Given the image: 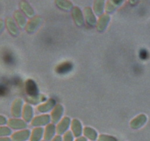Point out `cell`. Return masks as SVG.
I'll return each mask as SVG.
<instances>
[{
  "instance_id": "cell-1",
  "label": "cell",
  "mask_w": 150,
  "mask_h": 141,
  "mask_svg": "<svg viewBox=\"0 0 150 141\" xmlns=\"http://www.w3.org/2000/svg\"><path fill=\"white\" fill-rule=\"evenodd\" d=\"M73 68V65L70 63H64L62 64L59 65V66L57 67V73H61V74H63V73H67L68 72H70V70Z\"/></svg>"
},
{
  "instance_id": "cell-2",
  "label": "cell",
  "mask_w": 150,
  "mask_h": 141,
  "mask_svg": "<svg viewBox=\"0 0 150 141\" xmlns=\"http://www.w3.org/2000/svg\"><path fill=\"white\" fill-rule=\"evenodd\" d=\"M2 60L4 63L7 65H13L15 62L14 56L8 51H4L2 54Z\"/></svg>"
},
{
  "instance_id": "cell-3",
  "label": "cell",
  "mask_w": 150,
  "mask_h": 141,
  "mask_svg": "<svg viewBox=\"0 0 150 141\" xmlns=\"http://www.w3.org/2000/svg\"><path fill=\"white\" fill-rule=\"evenodd\" d=\"M29 136V132H23L20 133L18 135H16L13 137V140L15 141H24L26 139H28Z\"/></svg>"
},
{
  "instance_id": "cell-4",
  "label": "cell",
  "mask_w": 150,
  "mask_h": 141,
  "mask_svg": "<svg viewBox=\"0 0 150 141\" xmlns=\"http://www.w3.org/2000/svg\"><path fill=\"white\" fill-rule=\"evenodd\" d=\"M42 130L39 129V130H35L33 132V134L32 135V138L31 140L32 141H40L41 137H42Z\"/></svg>"
},
{
  "instance_id": "cell-5",
  "label": "cell",
  "mask_w": 150,
  "mask_h": 141,
  "mask_svg": "<svg viewBox=\"0 0 150 141\" xmlns=\"http://www.w3.org/2000/svg\"><path fill=\"white\" fill-rule=\"evenodd\" d=\"M54 135V126H50L48 128V129H46V132H45V140L46 141H49L52 139L53 136Z\"/></svg>"
},
{
  "instance_id": "cell-6",
  "label": "cell",
  "mask_w": 150,
  "mask_h": 141,
  "mask_svg": "<svg viewBox=\"0 0 150 141\" xmlns=\"http://www.w3.org/2000/svg\"><path fill=\"white\" fill-rule=\"evenodd\" d=\"M84 134L85 135L89 138V139L92 140H96L97 134L96 132H95L94 130H92V129H86Z\"/></svg>"
},
{
  "instance_id": "cell-7",
  "label": "cell",
  "mask_w": 150,
  "mask_h": 141,
  "mask_svg": "<svg viewBox=\"0 0 150 141\" xmlns=\"http://www.w3.org/2000/svg\"><path fill=\"white\" fill-rule=\"evenodd\" d=\"M8 93V88L4 83H0V97L4 96Z\"/></svg>"
},
{
  "instance_id": "cell-8",
  "label": "cell",
  "mask_w": 150,
  "mask_h": 141,
  "mask_svg": "<svg viewBox=\"0 0 150 141\" xmlns=\"http://www.w3.org/2000/svg\"><path fill=\"white\" fill-rule=\"evenodd\" d=\"M99 141H117L115 138L112 137L106 136V135H102L100 137Z\"/></svg>"
},
{
  "instance_id": "cell-9",
  "label": "cell",
  "mask_w": 150,
  "mask_h": 141,
  "mask_svg": "<svg viewBox=\"0 0 150 141\" xmlns=\"http://www.w3.org/2000/svg\"><path fill=\"white\" fill-rule=\"evenodd\" d=\"M63 141H73V135L70 132H67L64 137V140Z\"/></svg>"
},
{
  "instance_id": "cell-10",
  "label": "cell",
  "mask_w": 150,
  "mask_h": 141,
  "mask_svg": "<svg viewBox=\"0 0 150 141\" xmlns=\"http://www.w3.org/2000/svg\"><path fill=\"white\" fill-rule=\"evenodd\" d=\"M146 55H147V52L145 50H142L140 53V56L142 59H146Z\"/></svg>"
},
{
  "instance_id": "cell-11",
  "label": "cell",
  "mask_w": 150,
  "mask_h": 141,
  "mask_svg": "<svg viewBox=\"0 0 150 141\" xmlns=\"http://www.w3.org/2000/svg\"><path fill=\"white\" fill-rule=\"evenodd\" d=\"M51 141H62V140L61 137L57 136V137H54Z\"/></svg>"
},
{
  "instance_id": "cell-12",
  "label": "cell",
  "mask_w": 150,
  "mask_h": 141,
  "mask_svg": "<svg viewBox=\"0 0 150 141\" xmlns=\"http://www.w3.org/2000/svg\"><path fill=\"white\" fill-rule=\"evenodd\" d=\"M76 141H86V140L85 139L84 137H80V138H79V139L76 140Z\"/></svg>"
}]
</instances>
